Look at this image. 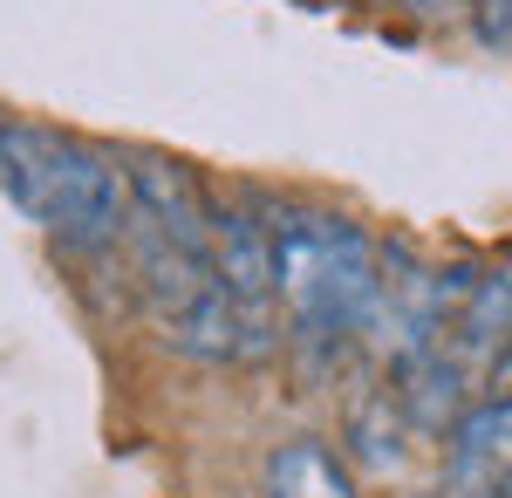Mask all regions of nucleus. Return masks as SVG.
<instances>
[{"label": "nucleus", "instance_id": "5", "mask_svg": "<svg viewBox=\"0 0 512 498\" xmlns=\"http://www.w3.org/2000/svg\"><path fill=\"white\" fill-rule=\"evenodd\" d=\"M205 260L239 307L267 314L274 307V205H219L212 198Z\"/></svg>", "mask_w": 512, "mask_h": 498}, {"label": "nucleus", "instance_id": "1", "mask_svg": "<svg viewBox=\"0 0 512 498\" xmlns=\"http://www.w3.org/2000/svg\"><path fill=\"white\" fill-rule=\"evenodd\" d=\"M383 246L328 205H274V301L287 314V335L301 355L335 362L349 342H362Z\"/></svg>", "mask_w": 512, "mask_h": 498}, {"label": "nucleus", "instance_id": "6", "mask_svg": "<svg viewBox=\"0 0 512 498\" xmlns=\"http://www.w3.org/2000/svg\"><path fill=\"white\" fill-rule=\"evenodd\" d=\"M396 383L383 389L396 403V417L410 423V430H424V437H444L451 423L465 417V362L458 355H444V342L417 348V355H403L390 362Z\"/></svg>", "mask_w": 512, "mask_h": 498}, {"label": "nucleus", "instance_id": "2", "mask_svg": "<svg viewBox=\"0 0 512 498\" xmlns=\"http://www.w3.org/2000/svg\"><path fill=\"white\" fill-rule=\"evenodd\" d=\"M0 192L69 253H110L130 226L123 157L41 123H0Z\"/></svg>", "mask_w": 512, "mask_h": 498}, {"label": "nucleus", "instance_id": "4", "mask_svg": "<svg viewBox=\"0 0 512 498\" xmlns=\"http://www.w3.org/2000/svg\"><path fill=\"white\" fill-rule=\"evenodd\" d=\"M123 185H130V226H151L178 246L205 253V232H212V192L198 185L192 164L164 151H130L123 157Z\"/></svg>", "mask_w": 512, "mask_h": 498}, {"label": "nucleus", "instance_id": "7", "mask_svg": "<svg viewBox=\"0 0 512 498\" xmlns=\"http://www.w3.org/2000/svg\"><path fill=\"white\" fill-rule=\"evenodd\" d=\"M267 498H355V478L335 444L321 437H287L267 451V471H260Z\"/></svg>", "mask_w": 512, "mask_h": 498}, {"label": "nucleus", "instance_id": "3", "mask_svg": "<svg viewBox=\"0 0 512 498\" xmlns=\"http://www.w3.org/2000/svg\"><path fill=\"white\" fill-rule=\"evenodd\" d=\"M437 498H512V389L465 403V417L444 430Z\"/></svg>", "mask_w": 512, "mask_h": 498}, {"label": "nucleus", "instance_id": "8", "mask_svg": "<svg viewBox=\"0 0 512 498\" xmlns=\"http://www.w3.org/2000/svg\"><path fill=\"white\" fill-rule=\"evenodd\" d=\"M458 342L485 355L492 369L512 362V273H478L458 301Z\"/></svg>", "mask_w": 512, "mask_h": 498}]
</instances>
